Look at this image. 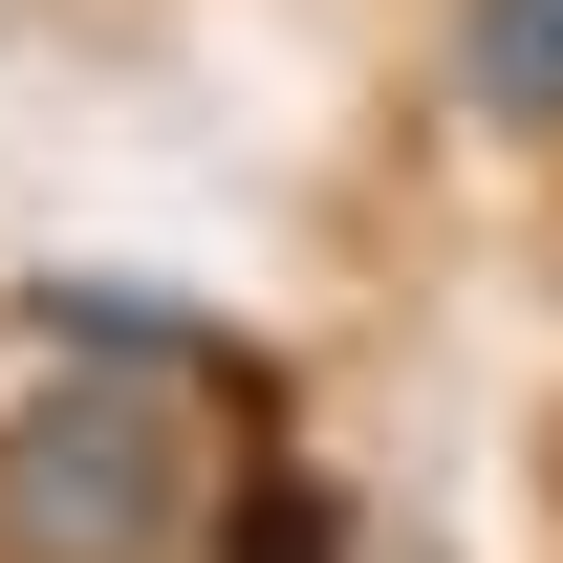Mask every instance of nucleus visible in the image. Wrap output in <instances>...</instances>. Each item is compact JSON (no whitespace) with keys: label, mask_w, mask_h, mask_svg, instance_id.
<instances>
[{"label":"nucleus","mask_w":563,"mask_h":563,"mask_svg":"<svg viewBox=\"0 0 563 563\" xmlns=\"http://www.w3.org/2000/svg\"><path fill=\"white\" fill-rule=\"evenodd\" d=\"M217 433L196 390H152V347H66L0 412V563H196Z\"/></svg>","instance_id":"1"},{"label":"nucleus","mask_w":563,"mask_h":563,"mask_svg":"<svg viewBox=\"0 0 563 563\" xmlns=\"http://www.w3.org/2000/svg\"><path fill=\"white\" fill-rule=\"evenodd\" d=\"M455 109L498 152H563V0H455Z\"/></svg>","instance_id":"2"},{"label":"nucleus","mask_w":563,"mask_h":563,"mask_svg":"<svg viewBox=\"0 0 563 563\" xmlns=\"http://www.w3.org/2000/svg\"><path fill=\"white\" fill-rule=\"evenodd\" d=\"M196 563H347V498L303 477V455H239L217 520H196Z\"/></svg>","instance_id":"3"}]
</instances>
